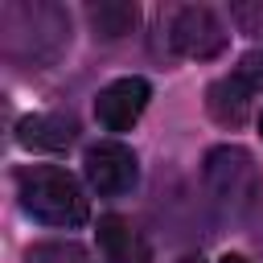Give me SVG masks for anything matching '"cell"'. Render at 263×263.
I'll return each mask as SVG.
<instances>
[{
  "instance_id": "9c48e42d",
  "label": "cell",
  "mask_w": 263,
  "mask_h": 263,
  "mask_svg": "<svg viewBox=\"0 0 263 263\" xmlns=\"http://www.w3.org/2000/svg\"><path fill=\"white\" fill-rule=\"evenodd\" d=\"M86 21H90L95 37L119 41V37H127V33L136 29L140 12H136V4H127V0H99V4H86Z\"/></svg>"
},
{
  "instance_id": "7a4b0ae2",
  "label": "cell",
  "mask_w": 263,
  "mask_h": 263,
  "mask_svg": "<svg viewBox=\"0 0 263 263\" xmlns=\"http://www.w3.org/2000/svg\"><path fill=\"white\" fill-rule=\"evenodd\" d=\"M205 189L226 222H242L259 201V164L238 144H218L205 156Z\"/></svg>"
},
{
  "instance_id": "7c38bea8",
  "label": "cell",
  "mask_w": 263,
  "mask_h": 263,
  "mask_svg": "<svg viewBox=\"0 0 263 263\" xmlns=\"http://www.w3.org/2000/svg\"><path fill=\"white\" fill-rule=\"evenodd\" d=\"M218 263H251V259H242V255H222Z\"/></svg>"
},
{
  "instance_id": "3957f363",
  "label": "cell",
  "mask_w": 263,
  "mask_h": 263,
  "mask_svg": "<svg viewBox=\"0 0 263 263\" xmlns=\"http://www.w3.org/2000/svg\"><path fill=\"white\" fill-rule=\"evenodd\" d=\"M82 168H86V181L99 197H123L136 189L140 181V164H136V152L119 140H99L86 148L82 156Z\"/></svg>"
},
{
  "instance_id": "277c9868",
  "label": "cell",
  "mask_w": 263,
  "mask_h": 263,
  "mask_svg": "<svg viewBox=\"0 0 263 263\" xmlns=\"http://www.w3.org/2000/svg\"><path fill=\"white\" fill-rule=\"evenodd\" d=\"M168 41H173V49H177L181 58H197V62H205V58H218V53L226 49V25L218 21L214 8H205V4H189V8H181V12L173 16V25H168Z\"/></svg>"
},
{
  "instance_id": "8992f818",
  "label": "cell",
  "mask_w": 263,
  "mask_h": 263,
  "mask_svg": "<svg viewBox=\"0 0 263 263\" xmlns=\"http://www.w3.org/2000/svg\"><path fill=\"white\" fill-rule=\"evenodd\" d=\"M99 251L107 263H152V247L140 234V226H132L119 214H103L99 218Z\"/></svg>"
},
{
  "instance_id": "4fadbf2b",
  "label": "cell",
  "mask_w": 263,
  "mask_h": 263,
  "mask_svg": "<svg viewBox=\"0 0 263 263\" xmlns=\"http://www.w3.org/2000/svg\"><path fill=\"white\" fill-rule=\"evenodd\" d=\"M177 263H205L201 255H185V259H177Z\"/></svg>"
},
{
  "instance_id": "ba28073f",
  "label": "cell",
  "mask_w": 263,
  "mask_h": 263,
  "mask_svg": "<svg viewBox=\"0 0 263 263\" xmlns=\"http://www.w3.org/2000/svg\"><path fill=\"white\" fill-rule=\"evenodd\" d=\"M74 119L66 115H25L16 123V144L33 152H62L74 144Z\"/></svg>"
},
{
  "instance_id": "6da1fadb",
  "label": "cell",
  "mask_w": 263,
  "mask_h": 263,
  "mask_svg": "<svg viewBox=\"0 0 263 263\" xmlns=\"http://www.w3.org/2000/svg\"><path fill=\"white\" fill-rule=\"evenodd\" d=\"M16 197H21L25 214H33L45 226L74 230V226H86V218H90V201H86L82 185L58 164L21 168L16 173Z\"/></svg>"
},
{
  "instance_id": "30bf717a",
  "label": "cell",
  "mask_w": 263,
  "mask_h": 263,
  "mask_svg": "<svg viewBox=\"0 0 263 263\" xmlns=\"http://www.w3.org/2000/svg\"><path fill=\"white\" fill-rule=\"evenodd\" d=\"M25 263H90V255L78 242H37L25 251Z\"/></svg>"
},
{
  "instance_id": "5bb4252c",
  "label": "cell",
  "mask_w": 263,
  "mask_h": 263,
  "mask_svg": "<svg viewBox=\"0 0 263 263\" xmlns=\"http://www.w3.org/2000/svg\"><path fill=\"white\" fill-rule=\"evenodd\" d=\"M259 132H263V115H259Z\"/></svg>"
},
{
  "instance_id": "5b68a950",
  "label": "cell",
  "mask_w": 263,
  "mask_h": 263,
  "mask_svg": "<svg viewBox=\"0 0 263 263\" xmlns=\"http://www.w3.org/2000/svg\"><path fill=\"white\" fill-rule=\"evenodd\" d=\"M148 99H152V86H148V78H115V82H107L103 90H99V99H95V119L107 127V132H127L140 115H144V107H148Z\"/></svg>"
},
{
  "instance_id": "52a82bcc",
  "label": "cell",
  "mask_w": 263,
  "mask_h": 263,
  "mask_svg": "<svg viewBox=\"0 0 263 263\" xmlns=\"http://www.w3.org/2000/svg\"><path fill=\"white\" fill-rule=\"evenodd\" d=\"M251 95H255V90H251L238 74H226V78L210 82V90H205V111H210L222 127H242L247 115H251Z\"/></svg>"
},
{
  "instance_id": "8fae6325",
  "label": "cell",
  "mask_w": 263,
  "mask_h": 263,
  "mask_svg": "<svg viewBox=\"0 0 263 263\" xmlns=\"http://www.w3.org/2000/svg\"><path fill=\"white\" fill-rule=\"evenodd\" d=\"M251 90H259L263 86V49H255V53H247L242 62H238V70H234Z\"/></svg>"
}]
</instances>
